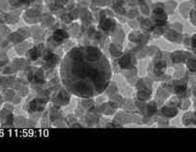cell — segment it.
Instances as JSON below:
<instances>
[{"instance_id": "obj_1", "label": "cell", "mask_w": 196, "mask_h": 152, "mask_svg": "<svg viewBox=\"0 0 196 152\" xmlns=\"http://www.w3.org/2000/svg\"><path fill=\"white\" fill-rule=\"evenodd\" d=\"M65 37H66V35L65 34V33L63 31H57L55 34H54V39L56 41H63L65 39Z\"/></svg>"}, {"instance_id": "obj_2", "label": "cell", "mask_w": 196, "mask_h": 152, "mask_svg": "<svg viewBox=\"0 0 196 152\" xmlns=\"http://www.w3.org/2000/svg\"><path fill=\"white\" fill-rule=\"evenodd\" d=\"M192 46L196 47V35L193 36V39H192Z\"/></svg>"}]
</instances>
